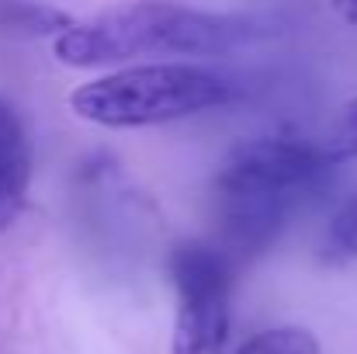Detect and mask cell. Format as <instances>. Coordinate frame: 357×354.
<instances>
[{
  "label": "cell",
  "instance_id": "cell-9",
  "mask_svg": "<svg viewBox=\"0 0 357 354\" xmlns=\"http://www.w3.org/2000/svg\"><path fill=\"white\" fill-rule=\"evenodd\" d=\"M333 3V14L347 24H357V0H330Z\"/></svg>",
  "mask_w": 357,
  "mask_h": 354
},
{
  "label": "cell",
  "instance_id": "cell-6",
  "mask_svg": "<svg viewBox=\"0 0 357 354\" xmlns=\"http://www.w3.org/2000/svg\"><path fill=\"white\" fill-rule=\"evenodd\" d=\"M233 354H323V348H319V337L312 330L288 323V327L260 330L257 337H250Z\"/></svg>",
  "mask_w": 357,
  "mask_h": 354
},
{
  "label": "cell",
  "instance_id": "cell-5",
  "mask_svg": "<svg viewBox=\"0 0 357 354\" xmlns=\"http://www.w3.org/2000/svg\"><path fill=\"white\" fill-rule=\"evenodd\" d=\"M31 188V146L24 121L0 98V230L14 226L24 212Z\"/></svg>",
  "mask_w": 357,
  "mask_h": 354
},
{
  "label": "cell",
  "instance_id": "cell-7",
  "mask_svg": "<svg viewBox=\"0 0 357 354\" xmlns=\"http://www.w3.org/2000/svg\"><path fill=\"white\" fill-rule=\"evenodd\" d=\"M323 250L330 260H357V198L347 202L330 223Z\"/></svg>",
  "mask_w": 357,
  "mask_h": 354
},
{
  "label": "cell",
  "instance_id": "cell-8",
  "mask_svg": "<svg viewBox=\"0 0 357 354\" xmlns=\"http://www.w3.org/2000/svg\"><path fill=\"white\" fill-rule=\"evenodd\" d=\"M323 142H326V149L333 153V160H340V163L357 160V98L340 108V115L333 118L330 135H326Z\"/></svg>",
  "mask_w": 357,
  "mask_h": 354
},
{
  "label": "cell",
  "instance_id": "cell-2",
  "mask_svg": "<svg viewBox=\"0 0 357 354\" xmlns=\"http://www.w3.org/2000/svg\"><path fill=\"white\" fill-rule=\"evenodd\" d=\"M267 35L253 17L215 14L174 0H135L70 21L52 38V56L77 70H115L181 56H229Z\"/></svg>",
  "mask_w": 357,
  "mask_h": 354
},
{
  "label": "cell",
  "instance_id": "cell-4",
  "mask_svg": "<svg viewBox=\"0 0 357 354\" xmlns=\"http://www.w3.org/2000/svg\"><path fill=\"white\" fill-rule=\"evenodd\" d=\"M177 295L170 354H229L233 267L219 246L181 243L167 260Z\"/></svg>",
  "mask_w": 357,
  "mask_h": 354
},
{
  "label": "cell",
  "instance_id": "cell-3",
  "mask_svg": "<svg viewBox=\"0 0 357 354\" xmlns=\"http://www.w3.org/2000/svg\"><path fill=\"white\" fill-rule=\"evenodd\" d=\"M236 73L202 59L132 63L91 77L70 94V112L101 128H153L205 115L243 98Z\"/></svg>",
  "mask_w": 357,
  "mask_h": 354
},
{
  "label": "cell",
  "instance_id": "cell-1",
  "mask_svg": "<svg viewBox=\"0 0 357 354\" xmlns=\"http://www.w3.org/2000/svg\"><path fill=\"white\" fill-rule=\"evenodd\" d=\"M337 167L340 160H333L326 142L305 135L274 132L243 139L212 181L219 250L226 257H257L274 246L333 188Z\"/></svg>",
  "mask_w": 357,
  "mask_h": 354
}]
</instances>
